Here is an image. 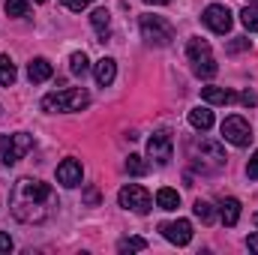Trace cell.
<instances>
[{"label": "cell", "mask_w": 258, "mask_h": 255, "mask_svg": "<svg viewBox=\"0 0 258 255\" xmlns=\"http://www.w3.org/2000/svg\"><path fill=\"white\" fill-rule=\"evenodd\" d=\"M51 201V186L42 183V180H33V177H21L15 186H12V198H9V207H12V216L18 222H42L48 216V204Z\"/></svg>", "instance_id": "obj_1"}, {"label": "cell", "mask_w": 258, "mask_h": 255, "mask_svg": "<svg viewBox=\"0 0 258 255\" xmlns=\"http://www.w3.org/2000/svg\"><path fill=\"white\" fill-rule=\"evenodd\" d=\"M87 105H90V96L81 87H66V90L42 96V111H48V114H57V111H81Z\"/></svg>", "instance_id": "obj_2"}, {"label": "cell", "mask_w": 258, "mask_h": 255, "mask_svg": "<svg viewBox=\"0 0 258 255\" xmlns=\"http://www.w3.org/2000/svg\"><path fill=\"white\" fill-rule=\"evenodd\" d=\"M186 57H189V63H192V72L198 78H213L216 72H219V66H216V57H213V51H210V45L204 42V39H189V45H186Z\"/></svg>", "instance_id": "obj_3"}, {"label": "cell", "mask_w": 258, "mask_h": 255, "mask_svg": "<svg viewBox=\"0 0 258 255\" xmlns=\"http://www.w3.org/2000/svg\"><path fill=\"white\" fill-rule=\"evenodd\" d=\"M33 147V135L27 132H12V135H0V159L3 165H15L18 159H24Z\"/></svg>", "instance_id": "obj_4"}, {"label": "cell", "mask_w": 258, "mask_h": 255, "mask_svg": "<svg viewBox=\"0 0 258 255\" xmlns=\"http://www.w3.org/2000/svg\"><path fill=\"white\" fill-rule=\"evenodd\" d=\"M141 36H144L150 45L165 48V45H171V39H174V27H171L162 15H144V18H141Z\"/></svg>", "instance_id": "obj_5"}, {"label": "cell", "mask_w": 258, "mask_h": 255, "mask_svg": "<svg viewBox=\"0 0 258 255\" xmlns=\"http://www.w3.org/2000/svg\"><path fill=\"white\" fill-rule=\"evenodd\" d=\"M117 201H120V207H126L132 213H150V207H153V198H150V192L144 189V186H138V183H129L123 189L117 192Z\"/></svg>", "instance_id": "obj_6"}, {"label": "cell", "mask_w": 258, "mask_h": 255, "mask_svg": "<svg viewBox=\"0 0 258 255\" xmlns=\"http://www.w3.org/2000/svg\"><path fill=\"white\" fill-rule=\"evenodd\" d=\"M171 150H174V138H171L168 129H159V132L150 135V141H147V156H150L156 165H168V162H171Z\"/></svg>", "instance_id": "obj_7"}, {"label": "cell", "mask_w": 258, "mask_h": 255, "mask_svg": "<svg viewBox=\"0 0 258 255\" xmlns=\"http://www.w3.org/2000/svg\"><path fill=\"white\" fill-rule=\"evenodd\" d=\"M222 135H225V141H231L234 147H246V144L252 141V126H249L240 114H231V117L222 120Z\"/></svg>", "instance_id": "obj_8"}, {"label": "cell", "mask_w": 258, "mask_h": 255, "mask_svg": "<svg viewBox=\"0 0 258 255\" xmlns=\"http://www.w3.org/2000/svg\"><path fill=\"white\" fill-rule=\"evenodd\" d=\"M201 21H204L213 33H228L234 18H231V9H228V6H222V3H210V6L204 9Z\"/></svg>", "instance_id": "obj_9"}, {"label": "cell", "mask_w": 258, "mask_h": 255, "mask_svg": "<svg viewBox=\"0 0 258 255\" xmlns=\"http://www.w3.org/2000/svg\"><path fill=\"white\" fill-rule=\"evenodd\" d=\"M159 231H162V237H165V240H171L174 246H186V243L192 240V222H189V219L162 222V225H159Z\"/></svg>", "instance_id": "obj_10"}, {"label": "cell", "mask_w": 258, "mask_h": 255, "mask_svg": "<svg viewBox=\"0 0 258 255\" xmlns=\"http://www.w3.org/2000/svg\"><path fill=\"white\" fill-rule=\"evenodd\" d=\"M192 150L195 153H201V159L207 156L213 165H225V159H228V156H225V147H222L219 141H210V138H195Z\"/></svg>", "instance_id": "obj_11"}, {"label": "cell", "mask_w": 258, "mask_h": 255, "mask_svg": "<svg viewBox=\"0 0 258 255\" xmlns=\"http://www.w3.org/2000/svg\"><path fill=\"white\" fill-rule=\"evenodd\" d=\"M81 177H84V168H81V162H78V159H63V162L57 165V183L66 186V189L78 186V183H81Z\"/></svg>", "instance_id": "obj_12"}, {"label": "cell", "mask_w": 258, "mask_h": 255, "mask_svg": "<svg viewBox=\"0 0 258 255\" xmlns=\"http://www.w3.org/2000/svg\"><path fill=\"white\" fill-rule=\"evenodd\" d=\"M54 75V66L48 63L45 57H33L30 63H27V78H30V84H42V81H48Z\"/></svg>", "instance_id": "obj_13"}, {"label": "cell", "mask_w": 258, "mask_h": 255, "mask_svg": "<svg viewBox=\"0 0 258 255\" xmlns=\"http://www.w3.org/2000/svg\"><path fill=\"white\" fill-rule=\"evenodd\" d=\"M219 219H222V225L234 228L237 219H240V201L237 198H222L219 201Z\"/></svg>", "instance_id": "obj_14"}, {"label": "cell", "mask_w": 258, "mask_h": 255, "mask_svg": "<svg viewBox=\"0 0 258 255\" xmlns=\"http://www.w3.org/2000/svg\"><path fill=\"white\" fill-rule=\"evenodd\" d=\"M201 99L207 105H228V102H234V93L225 87H201Z\"/></svg>", "instance_id": "obj_15"}, {"label": "cell", "mask_w": 258, "mask_h": 255, "mask_svg": "<svg viewBox=\"0 0 258 255\" xmlns=\"http://www.w3.org/2000/svg\"><path fill=\"white\" fill-rule=\"evenodd\" d=\"M93 75H96V81H99V87H108L111 81H114V75H117V63L111 60V57H102L96 69H93Z\"/></svg>", "instance_id": "obj_16"}, {"label": "cell", "mask_w": 258, "mask_h": 255, "mask_svg": "<svg viewBox=\"0 0 258 255\" xmlns=\"http://www.w3.org/2000/svg\"><path fill=\"white\" fill-rule=\"evenodd\" d=\"M189 126H192V129H201V132H207V129L213 126V111H210L207 105L192 108V111H189Z\"/></svg>", "instance_id": "obj_17"}, {"label": "cell", "mask_w": 258, "mask_h": 255, "mask_svg": "<svg viewBox=\"0 0 258 255\" xmlns=\"http://www.w3.org/2000/svg\"><path fill=\"white\" fill-rule=\"evenodd\" d=\"M90 24L99 30V36H102V42H105V36H108V24H111V15H108V9H93L90 12Z\"/></svg>", "instance_id": "obj_18"}, {"label": "cell", "mask_w": 258, "mask_h": 255, "mask_svg": "<svg viewBox=\"0 0 258 255\" xmlns=\"http://www.w3.org/2000/svg\"><path fill=\"white\" fill-rule=\"evenodd\" d=\"M156 204H159L162 210H177V207H180V195H177V189L162 186V189L156 192Z\"/></svg>", "instance_id": "obj_19"}, {"label": "cell", "mask_w": 258, "mask_h": 255, "mask_svg": "<svg viewBox=\"0 0 258 255\" xmlns=\"http://www.w3.org/2000/svg\"><path fill=\"white\" fill-rule=\"evenodd\" d=\"M69 72H72V75H78V78H84V75L90 72V60H87V54H84V51H75V54L69 57Z\"/></svg>", "instance_id": "obj_20"}, {"label": "cell", "mask_w": 258, "mask_h": 255, "mask_svg": "<svg viewBox=\"0 0 258 255\" xmlns=\"http://www.w3.org/2000/svg\"><path fill=\"white\" fill-rule=\"evenodd\" d=\"M126 171H129V174H135V177H144V174L150 171V165H147V159H144V156H138V153H129Z\"/></svg>", "instance_id": "obj_21"}, {"label": "cell", "mask_w": 258, "mask_h": 255, "mask_svg": "<svg viewBox=\"0 0 258 255\" xmlns=\"http://www.w3.org/2000/svg\"><path fill=\"white\" fill-rule=\"evenodd\" d=\"M15 75H18V72H15V63H12L6 54H0V84H3V87L15 84Z\"/></svg>", "instance_id": "obj_22"}, {"label": "cell", "mask_w": 258, "mask_h": 255, "mask_svg": "<svg viewBox=\"0 0 258 255\" xmlns=\"http://www.w3.org/2000/svg\"><path fill=\"white\" fill-rule=\"evenodd\" d=\"M240 21L249 33H258V3H249L243 12H240Z\"/></svg>", "instance_id": "obj_23"}, {"label": "cell", "mask_w": 258, "mask_h": 255, "mask_svg": "<svg viewBox=\"0 0 258 255\" xmlns=\"http://www.w3.org/2000/svg\"><path fill=\"white\" fill-rule=\"evenodd\" d=\"M6 15H12V18H27V15H30L27 0H6Z\"/></svg>", "instance_id": "obj_24"}, {"label": "cell", "mask_w": 258, "mask_h": 255, "mask_svg": "<svg viewBox=\"0 0 258 255\" xmlns=\"http://www.w3.org/2000/svg\"><path fill=\"white\" fill-rule=\"evenodd\" d=\"M192 210H195V216H198V219H201L204 225H210V222L216 219V213H213V207H210L207 201H201V198H198V201L192 204Z\"/></svg>", "instance_id": "obj_25"}, {"label": "cell", "mask_w": 258, "mask_h": 255, "mask_svg": "<svg viewBox=\"0 0 258 255\" xmlns=\"http://www.w3.org/2000/svg\"><path fill=\"white\" fill-rule=\"evenodd\" d=\"M138 249H147V240L144 237H123L117 243V252H138Z\"/></svg>", "instance_id": "obj_26"}, {"label": "cell", "mask_w": 258, "mask_h": 255, "mask_svg": "<svg viewBox=\"0 0 258 255\" xmlns=\"http://www.w3.org/2000/svg\"><path fill=\"white\" fill-rule=\"evenodd\" d=\"M60 3H63L69 12H81V9H87V6H90L93 0H60Z\"/></svg>", "instance_id": "obj_27"}, {"label": "cell", "mask_w": 258, "mask_h": 255, "mask_svg": "<svg viewBox=\"0 0 258 255\" xmlns=\"http://www.w3.org/2000/svg\"><path fill=\"white\" fill-rule=\"evenodd\" d=\"M84 201H87L90 207H96V204L102 201V195H99V189H96V186H87V189H84Z\"/></svg>", "instance_id": "obj_28"}, {"label": "cell", "mask_w": 258, "mask_h": 255, "mask_svg": "<svg viewBox=\"0 0 258 255\" xmlns=\"http://www.w3.org/2000/svg\"><path fill=\"white\" fill-rule=\"evenodd\" d=\"M243 48H249V39H243V36H237V39L228 42V54H237V51H243Z\"/></svg>", "instance_id": "obj_29"}, {"label": "cell", "mask_w": 258, "mask_h": 255, "mask_svg": "<svg viewBox=\"0 0 258 255\" xmlns=\"http://www.w3.org/2000/svg\"><path fill=\"white\" fill-rule=\"evenodd\" d=\"M246 177H249V180H258V150L252 153V159H249V165H246Z\"/></svg>", "instance_id": "obj_30"}, {"label": "cell", "mask_w": 258, "mask_h": 255, "mask_svg": "<svg viewBox=\"0 0 258 255\" xmlns=\"http://www.w3.org/2000/svg\"><path fill=\"white\" fill-rule=\"evenodd\" d=\"M240 102H243L246 108H252V105H255V93H252V90H243V93H240Z\"/></svg>", "instance_id": "obj_31"}, {"label": "cell", "mask_w": 258, "mask_h": 255, "mask_svg": "<svg viewBox=\"0 0 258 255\" xmlns=\"http://www.w3.org/2000/svg\"><path fill=\"white\" fill-rule=\"evenodd\" d=\"M0 252H12V237L0 231Z\"/></svg>", "instance_id": "obj_32"}, {"label": "cell", "mask_w": 258, "mask_h": 255, "mask_svg": "<svg viewBox=\"0 0 258 255\" xmlns=\"http://www.w3.org/2000/svg\"><path fill=\"white\" fill-rule=\"evenodd\" d=\"M246 246H249V252H255V255H258V231L246 237Z\"/></svg>", "instance_id": "obj_33"}, {"label": "cell", "mask_w": 258, "mask_h": 255, "mask_svg": "<svg viewBox=\"0 0 258 255\" xmlns=\"http://www.w3.org/2000/svg\"><path fill=\"white\" fill-rule=\"evenodd\" d=\"M144 3H153V6H162V3H168V0H144Z\"/></svg>", "instance_id": "obj_34"}, {"label": "cell", "mask_w": 258, "mask_h": 255, "mask_svg": "<svg viewBox=\"0 0 258 255\" xmlns=\"http://www.w3.org/2000/svg\"><path fill=\"white\" fill-rule=\"evenodd\" d=\"M33 3H45V0H33Z\"/></svg>", "instance_id": "obj_35"}, {"label": "cell", "mask_w": 258, "mask_h": 255, "mask_svg": "<svg viewBox=\"0 0 258 255\" xmlns=\"http://www.w3.org/2000/svg\"><path fill=\"white\" fill-rule=\"evenodd\" d=\"M255 222H258V213H255Z\"/></svg>", "instance_id": "obj_36"}]
</instances>
